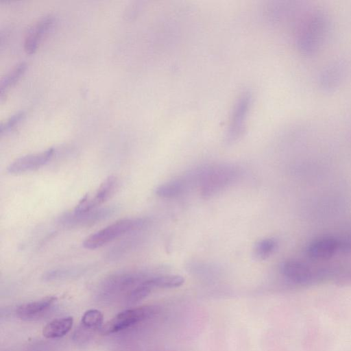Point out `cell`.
<instances>
[{
  "mask_svg": "<svg viewBox=\"0 0 351 351\" xmlns=\"http://www.w3.org/2000/svg\"><path fill=\"white\" fill-rule=\"evenodd\" d=\"M25 117L24 112H19L12 116L6 122L1 125L0 133L1 135L12 130Z\"/></svg>",
  "mask_w": 351,
  "mask_h": 351,
  "instance_id": "20",
  "label": "cell"
},
{
  "mask_svg": "<svg viewBox=\"0 0 351 351\" xmlns=\"http://www.w3.org/2000/svg\"><path fill=\"white\" fill-rule=\"evenodd\" d=\"M103 320L104 316L100 311L90 309L82 315L81 323L87 329H97L102 326Z\"/></svg>",
  "mask_w": 351,
  "mask_h": 351,
  "instance_id": "19",
  "label": "cell"
},
{
  "mask_svg": "<svg viewBox=\"0 0 351 351\" xmlns=\"http://www.w3.org/2000/svg\"><path fill=\"white\" fill-rule=\"evenodd\" d=\"M84 271V269L82 267L60 268L49 271L44 278L48 280L66 279L79 276Z\"/></svg>",
  "mask_w": 351,
  "mask_h": 351,
  "instance_id": "18",
  "label": "cell"
},
{
  "mask_svg": "<svg viewBox=\"0 0 351 351\" xmlns=\"http://www.w3.org/2000/svg\"><path fill=\"white\" fill-rule=\"evenodd\" d=\"M26 69V64L21 62L17 64L8 75H6L1 82V97L3 94L12 86L21 77Z\"/></svg>",
  "mask_w": 351,
  "mask_h": 351,
  "instance_id": "16",
  "label": "cell"
},
{
  "mask_svg": "<svg viewBox=\"0 0 351 351\" xmlns=\"http://www.w3.org/2000/svg\"><path fill=\"white\" fill-rule=\"evenodd\" d=\"M147 223L144 218H127L117 221L88 237L83 245L89 250L100 247L120 237L143 228Z\"/></svg>",
  "mask_w": 351,
  "mask_h": 351,
  "instance_id": "2",
  "label": "cell"
},
{
  "mask_svg": "<svg viewBox=\"0 0 351 351\" xmlns=\"http://www.w3.org/2000/svg\"><path fill=\"white\" fill-rule=\"evenodd\" d=\"M329 27L327 14L321 10L308 13L301 22L297 36L299 50L304 55L314 53L323 43Z\"/></svg>",
  "mask_w": 351,
  "mask_h": 351,
  "instance_id": "1",
  "label": "cell"
},
{
  "mask_svg": "<svg viewBox=\"0 0 351 351\" xmlns=\"http://www.w3.org/2000/svg\"><path fill=\"white\" fill-rule=\"evenodd\" d=\"M338 248L337 241L330 237L318 239L308 247V255L314 259H326L332 256Z\"/></svg>",
  "mask_w": 351,
  "mask_h": 351,
  "instance_id": "11",
  "label": "cell"
},
{
  "mask_svg": "<svg viewBox=\"0 0 351 351\" xmlns=\"http://www.w3.org/2000/svg\"><path fill=\"white\" fill-rule=\"evenodd\" d=\"M343 68L339 64H332L324 70L319 76V86L329 90L335 87L343 77Z\"/></svg>",
  "mask_w": 351,
  "mask_h": 351,
  "instance_id": "13",
  "label": "cell"
},
{
  "mask_svg": "<svg viewBox=\"0 0 351 351\" xmlns=\"http://www.w3.org/2000/svg\"><path fill=\"white\" fill-rule=\"evenodd\" d=\"M73 323V319L72 317L55 319L45 326L43 335L47 339L62 337L71 330Z\"/></svg>",
  "mask_w": 351,
  "mask_h": 351,
  "instance_id": "12",
  "label": "cell"
},
{
  "mask_svg": "<svg viewBox=\"0 0 351 351\" xmlns=\"http://www.w3.org/2000/svg\"><path fill=\"white\" fill-rule=\"evenodd\" d=\"M117 187V180L115 177L106 178L95 193V195L83 199L73 211L81 213L97 208L114 193Z\"/></svg>",
  "mask_w": 351,
  "mask_h": 351,
  "instance_id": "7",
  "label": "cell"
},
{
  "mask_svg": "<svg viewBox=\"0 0 351 351\" xmlns=\"http://www.w3.org/2000/svg\"><path fill=\"white\" fill-rule=\"evenodd\" d=\"M147 282L152 289H171L180 287L184 282V279L178 275H162L149 277Z\"/></svg>",
  "mask_w": 351,
  "mask_h": 351,
  "instance_id": "15",
  "label": "cell"
},
{
  "mask_svg": "<svg viewBox=\"0 0 351 351\" xmlns=\"http://www.w3.org/2000/svg\"><path fill=\"white\" fill-rule=\"evenodd\" d=\"M154 308L140 306L120 312L101 328L103 335H109L126 329L152 316Z\"/></svg>",
  "mask_w": 351,
  "mask_h": 351,
  "instance_id": "4",
  "label": "cell"
},
{
  "mask_svg": "<svg viewBox=\"0 0 351 351\" xmlns=\"http://www.w3.org/2000/svg\"><path fill=\"white\" fill-rule=\"evenodd\" d=\"M197 181L204 197L214 195L232 184L238 176V170L229 165H221L197 173Z\"/></svg>",
  "mask_w": 351,
  "mask_h": 351,
  "instance_id": "3",
  "label": "cell"
},
{
  "mask_svg": "<svg viewBox=\"0 0 351 351\" xmlns=\"http://www.w3.org/2000/svg\"><path fill=\"white\" fill-rule=\"evenodd\" d=\"M277 243L274 239H264L258 241L254 249L255 257L259 260H265L269 257L275 251Z\"/></svg>",
  "mask_w": 351,
  "mask_h": 351,
  "instance_id": "17",
  "label": "cell"
},
{
  "mask_svg": "<svg viewBox=\"0 0 351 351\" xmlns=\"http://www.w3.org/2000/svg\"><path fill=\"white\" fill-rule=\"evenodd\" d=\"M52 23V17L47 16L41 19L31 27L24 41V49L27 53L32 54L36 51L42 37L51 27Z\"/></svg>",
  "mask_w": 351,
  "mask_h": 351,
  "instance_id": "8",
  "label": "cell"
},
{
  "mask_svg": "<svg viewBox=\"0 0 351 351\" xmlns=\"http://www.w3.org/2000/svg\"><path fill=\"white\" fill-rule=\"evenodd\" d=\"M283 275L295 282H304L310 280L311 271L304 263L298 261H287L281 266Z\"/></svg>",
  "mask_w": 351,
  "mask_h": 351,
  "instance_id": "10",
  "label": "cell"
},
{
  "mask_svg": "<svg viewBox=\"0 0 351 351\" xmlns=\"http://www.w3.org/2000/svg\"><path fill=\"white\" fill-rule=\"evenodd\" d=\"M115 210L116 208L114 206H106L81 213L73 211L61 216L59 222L69 228L88 226L108 218Z\"/></svg>",
  "mask_w": 351,
  "mask_h": 351,
  "instance_id": "5",
  "label": "cell"
},
{
  "mask_svg": "<svg viewBox=\"0 0 351 351\" xmlns=\"http://www.w3.org/2000/svg\"><path fill=\"white\" fill-rule=\"evenodd\" d=\"M186 186L187 180L176 179L158 186L156 189V193L163 198H173L181 195Z\"/></svg>",
  "mask_w": 351,
  "mask_h": 351,
  "instance_id": "14",
  "label": "cell"
},
{
  "mask_svg": "<svg viewBox=\"0 0 351 351\" xmlns=\"http://www.w3.org/2000/svg\"><path fill=\"white\" fill-rule=\"evenodd\" d=\"M55 152L53 148H49L40 153L19 158L8 166V171L11 174H21L38 169L46 165Z\"/></svg>",
  "mask_w": 351,
  "mask_h": 351,
  "instance_id": "6",
  "label": "cell"
},
{
  "mask_svg": "<svg viewBox=\"0 0 351 351\" xmlns=\"http://www.w3.org/2000/svg\"><path fill=\"white\" fill-rule=\"evenodd\" d=\"M55 297H47L39 300L20 305L16 310V315L22 319H32L43 314L55 302Z\"/></svg>",
  "mask_w": 351,
  "mask_h": 351,
  "instance_id": "9",
  "label": "cell"
}]
</instances>
